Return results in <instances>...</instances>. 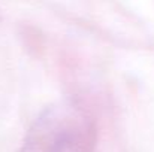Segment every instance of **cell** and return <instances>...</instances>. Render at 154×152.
<instances>
[{
	"label": "cell",
	"instance_id": "1",
	"mask_svg": "<svg viewBox=\"0 0 154 152\" xmlns=\"http://www.w3.org/2000/svg\"><path fill=\"white\" fill-rule=\"evenodd\" d=\"M96 127L73 101L45 107L27 130L18 152H94Z\"/></svg>",
	"mask_w": 154,
	"mask_h": 152
}]
</instances>
